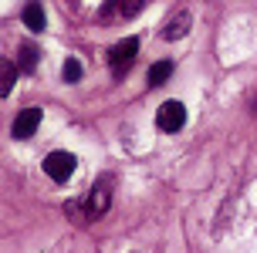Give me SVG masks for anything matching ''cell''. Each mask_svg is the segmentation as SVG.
Segmentation results:
<instances>
[{
    "instance_id": "6da1fadb",
    "label": "cell",
    "mask_w": 257,
    "mask_h": 253,
    "mask_svg": "<svg viewBox=\"0 0 257 253\" xmlns=\"http://www.w3.org/2000/svg\"><path fill=\"white\" fill-rule=\"evenodd\" d=\"M108 206H112V179H102V182H95L91 192L81 199L85 219H98V216H105V213H108Z\"/></svg>"
},
{
    "instance_id": "9c48e42d",
    "label": "cell",
    "mask_w": 257,
    "mask_h": 253,
    "mask_svg": "<svg viewBox=\"0 0 257 253\" xmlns=\"http://www.w3.org/2000/svg\"><path fill=\"white\" fill-rule=\"evenodd\" d=\"M38 61H41V51L34 48V44H21V54H17V68L31 75V71L38 68Z\"/></svg>"
},
{
    "instance_id": "52a82bcc",
    "label": "cell",
    "mask_w": 257,
    "mask_h": 253,
    "mask_svg": "<svg viewBox=\"0 0 257 253\" xmlns=\"http://www.w3.org/2000/svg\"><path fill=\"white\" fill-rule=\"evenodd\" d=\"M21 17H24V27H31V31H44V21H48V17H44V7H41L38 0H31V4H27L24 7V14H21Z\"/></svg>"
},
{
    "instance_id": "8992f818",
    "label": "cell",
    "mask_w": 257,
    "mask_h": 253,
    "mask_svg": "<svg viewBox=\"0 0 257 253\" xmlns=\"http://www.w3.org/2000/svg\"><path fill=\"white\" fill-rule=\"evenodd\" d=\"M190 21H193V17H190L186 11H180L176 17H169L166 27H163V38H166V41H180V38H186V31H190Z\"/></svg>"
},
{
    "instance_id": "277c9868",
    "label": "cell",
    "mask_w": 257,
    "mask_h": 253,
    "mask_svg": "<svg viewBox=\"0 0 257 253\" xmlns=\"http://www.w3.org/2000/svg\"><path fill=\"white\" fill-rule=\"evenodd\" d=\"M156 125L163 128V132H180V128L186 125V108H183V101H163L159 112H156Z\"/></svg>"
},
{
    "instance_id": "4fadbf2b",
    "label": "cell",
    "mask_w": 257,
    "mask_h": 253,
    "mask_svg": "<svg viewBox=\"0 0 257 253\" xmlns=\"http://www.w3.org/2000/svg\"><path fill=\"white\" fill-rule=\"evenodd\" d=\"M254 112H257V101H254Z\"/></svg>"
},
{
    "instance_id": "7c38bea8",
    "label": "cell",
    "mask_w": 257,
    "mask_h": 253,
    "mask_svg": "<svg viewBox=\"0 0 257 253\" xmlns=\"http://www.w3.org/2000/svg\"><path fill=\"white\" fill-rule=\"evenodd\" d=\"M142 4H146V0H122V4H118V14H122V17H136V14L142 11Z\"/></svg>"
},
{
    "instance_id": "3957f363",
    "label": "cell",
    "mask_w": 257,
    "mask_h": 253,
    "mask_svg": "<svg viewBox=\"0 0 257 253\" xmlns=\"http://www.w3.org/2000/svg\"><path fill=\"white\" fill-rule=\"evenodd\" d=\"M75 165H78V159L71 152H51V155L44 159V172H48V179H54V182H68L71 172H75Z\"/></svg>"
},
{
    "instance_id": "5b68a950",
    "label": "cell",
    "mask_w": 257,
    "mask_h": 253,
    "mask_svg": "<svg viewBox=\"0 0 257 253\" xmlns=\"http://www.w3.org/2000/svg\"><path fill=\"white\" fill-rule=\"evenodd\" d=\"M38 125H41V108H24V112L14 118L11 135H14V139H31Z\"/></svg>"
},
{
    "instance_id": "8fae6325",
    "label": "cell",
    "mask_w": 257,
    "mask_h": 253,
    "mask_svg": "<svg viewBox=\"0 0 257 253\" xmlns=\"http://www.w3.org/2000/svg\"><path fill=\"white\" fill-rule=\"evenodd\" d=\"M61 78L68 81V85H75L78 78H81V64H78L75 58H68V61H64V68H61Z\"/></svg>"
},
{
    "instance_id": "ba28073f",
    "label": "cell",
    "mask_w": 257,
    "mask_h": 253,
    "mask_svg": "<svg viewBox=\"0 0 257 253\" xmlns=\"http://www.w3.org/2000/svg\"><path fill=\"white\" fill-rule=\"evenodd\" d=\"M169 75H173V61H156L153 68H149V75H146V81H149V88H159V85H166Z\"/></svg>"
},
{
    "instance_id": "7a4b0ae2",
    "label": "cell",
    "mask_w": 257,
    "mask_h": 253,
    "mask_svg": "<svg viewBox=\"0 0 257 253\" xmlns=\"http://www.w3.org/2000/svg\"><path fill=\"white\" fill-rule=\"evenodd\" d=\"M136 54H139V41L136 38H125V41H118L115 48L108 51V68H112V75L122 78L132 68V61H136Z\"/></svg>"
},
{
    "instance_id": "30bf717a",
    "label": "cell",
    "mask_w": 257,
    "mask_h": 253,
    "mask_svg": "<svg viewBox=\"0 0 257 253\" xmlns=\"http://www.w3.org/2000/svg\"><path fill=\"white\" fill-rule=\"evenodd\" d=\"M17 71H21V68H17V64H11V61H4V64H0V95H11Z\"/></svg>"
}]
</instances>
